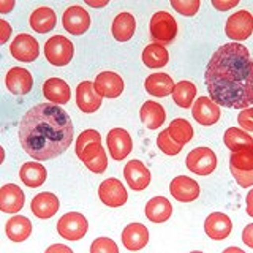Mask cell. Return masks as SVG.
Segmentation results:
<instances>
[{
  "label": "cell",
  "instance_id": "cell-40",
  "mask_svg": "<svg viewBox=\"0 0 253 253\" xmlns=\"http://www.w3.org/2000/svg\"><path fill=\"white\" fill-rule=\"evenodd\" d=\"M252 116H253V109L252 108H245L241 109V114L237 116V122L242 126L245 131H252L253 130V122H252Z\"/></svg>",
  "mask_w": 253,
  "mask_h": 253
},
{
  "label": "cell",
  "instance_id": "cell-13",
  "mask_svg": "<svg viewBox=\"0 0 253 253\" xmlns=\"http://www.w3.org/2000/svg\"><path fill=\"white\" fill-rule=\"evenodd\" d=\"M124 177L126 184L134 192H142L150 184V171L139 160H130L124 168Z\"/></svg>",
  "mask_w": 253,
  "mask_h": 253
},
{
  "label": "cell",
  "instance_id": "cell-36",
  "mask_svg": "<svg viewBox=\"0 0 253 253\" xmlns=\"http://www.w3.org/2000/svg\"><path fill=\"white\" fill-rule=\"evenodd\" d=\"M157 146L158 149L162 150L163 154L166 155H177L182 152V149H184V146H180L177 144L176 141L171 139V136L168 134V131H162L160 134H158V138H157Z\"/></svg>",
  "mask_w": 253,
  "mask_h": 253
},
{
  "label": "cell",
  "instance_id": "cell-44",
  "mask_svg": "<svg viewBox=\"0 0 253 253\" xmlns=\"http://www.w3.org/2000/svg\"><path fill=\"white\" fill-rule=\"evenodd\" d=\"M47 253H55V252H65V253H71V249L67 247V245H62V244H55V245H51L49 249L46 250Z\"/></svg>",
  "mask_w": 253,
  "mask_h": 253
},
{
  "label": "cell",
  "instance_id": "cell-46",
  "mask_svg": "<svg viewBox=\"0 0 253 253\" xmlns=\"http://www.w3.org/2000/svg\"><path fill=\"white\" fill-rule=\"evenodd\" d=\"M85 3L92 8H101L108 5V0H100V2H93V0H85Z\"/></svg>",
  "mask_w": 253,
  "mask_h": 253
},
{
  "label": "cell",
  "instance_id": "cell-23",
  "mask_svg": "<svg viewBox=\"0 0 253 253\" xmlns=\"http://www.w3.org/2000/svg\"><path fill=\"white\" fill-rule=\"evenodd\" d=\"M43 93L46 100L54 105H67L71 97L70 85L60 78H49L43 84Z\"/></svg>",
  "mask_w": 253,
  "mask_h": 253
},
{
  "label": "cell",
  "instance_id": "cell-30",
  "mask_svg": "<svg viewBox=\"0 0 253 253\" xmlns=\"http://www.w3.org/2000/svg\"><path fill=\"white\" fill-rule=\"evenodd\" d=\"M5 231L8 239L13 242H22L26 241L32 233V223L30 220L22 215H14L6 221Z\"/></svg>",
  "mask_w": 253,
  "mask_h": 253
},
{
  "label": "cell",
  "instance_id": "cell-18",
  "mask_svg": "<svg viewBox=\"0 0 253 253\" xmlns=\"http://www.w3.org/2000/svg\"><path fill=\"white\" fill-rule=\"evenodd\" d=\"M231 218L221 212H213L204 221V233L213 241H223L231 234Z\"/></svg>",
  "mask_w": 253,
  "mask_h": 253
},
{
  "label": "cell",
  "instance_id": "cell-42",
  "mask_svg": "<svg viewBox=\"0 0 253 253\" xmlns=\"http://www.w3.org/2000/svg\"><path fill=\"white\" fill-rule=\"evenodd\" d=\"M11 35V27L5 19L0 21V43L5 44L8 42V38Z\"/></svg>",
  "mask_w": 253,
  "mask_h": 253
},
{
  "label": "cell",
  "instance_id": "cell-45",
  "mask_svg": "<svg viewBox=\"0 0 253 253\" xmlns=\"http://www.w3.org/2000/svg\"><path fill=\"white\" fill-rule=\"evenodd\" d=\"M14 8V0H3L0 2V13H10Z\"/></svg>",
  "mask_w": 253,
  "mask_h": 253
},
{
  "label": "cell",
  "instance_id": "cell-48",
  "mask_svg": "<svg viewBox=\"0 0 253 253\" xmlns=\"http://www.w3.org/2000/svg\"><path fill=\"white\" fill-rule=\"evenodd\" d=\"M226 252H237V253H244L241 249H236V247H233V249H226V250H225V253H226Z\"/></svg>",
  "mask_w": 253,
  "mask_h": 253
},
{
  "label": "cell",
  "instance_id": "cell-19",
  "mask_svg": "<svg viewBox=\"0 0 253 253\" xmlns=\"http://www.w3.org/2000/svg\"><path fill=\"white\" fill-rule=\"evenodd\" d=\"M59 208H60L59 198L51 192L38 193L30 203V209L34 212V215L42 220L52 218L57 213Z\"/></svg>",
  "mask_w": 253,
  "mask_h": 253
},
{
  "label": "cell",
  "instance_id": "cell-35",
  "mask_svg": "<svg viewBox=\"0 0 253 253\" xmlns=\"http://www.w3.org/2000/svg\"><path fill=\"white\" fill-rule=\"evenodd\" d=\"M229 166H234L236 169L247 171V172L253 171V149L231 152V157H229Z\"/></svg>",
  "mask_w": 253,
  "mask_h": 253
},
{
  "label": "cell",
  "instance_id": "cell-20",
  "mask_svg": "<svg viewBox=\"0 0 253 253\" xmlns=\"http://www.w3.org/2000/svg\"><path fill=\"white\" fill-rule=\"evenodd\" d=\"M169 192L177 201L190 203L195 201L200 196V185H198L196 180L187 176H177L176 179H172L169 185Z\"/></svg>",
  "mask_w": 253,
  "mask_h": 253
},
{
  "label": "cell",
  "instance_id": "cell-21",
  "mask_svg": "<svg viewBox=\"0 0 253 253\" xmlns=\"http://www.w3.org/2000/svg\"><path fill=\"white\" fill-rule=\"evenodd\" d=\"M24 206V192L14 184H6L0 190V209L5 213H18Z\"/></svg>",
  "mask_w": 253,
  "mask_h": 253
},
{
  "label": "cell",
  "instance_id": "cell-8",
  "mask_svg": "<svg viewBox=\"0 0 253 253\" xmlns=\"http://www.w3.org/2000/svg\"><path fill=\"white\" fill-rule=\"evenodd\" d=\"M98 196L101 203H105L109 208H121L128 200V193H126L124 184L114 177L101 182L98 188Z\"/></svg>",
  "mask_w": 253,
  "mask_h": 253
},
{
  "label": "cell",
  "instance_id": "cell-10",
  "mask_svg": "<svg viewBox=\"0 0 253 253\" xmlns=\"http://www.w3.org/2000/svg\"><path fill=\"white\" fill-rule=\"evenodd\" d=\"M62 26L71 35H83L90 27V14L81 6H70L62 16Z\"/></svg>",
  "mask_w": 253,
  "mask_h": 253
},
{
  "label": "cell",
  "instance_id": "cell-2",
  "mask_svg": "<svg viewBox=\"0 0 253 253\" xmlns=\"http://www.w3.org/2000/svg\"><path fill=\"white\" fill-rule=\"evenodd\" d=\"M75 126L67 111L54 103H40L24 114L19 124V142L35 160L62 155L73 141Z\"/></svg>",
  "mask_w": 253,
  "mask_h": 253
},
{
  "label": "cell",
  "instance_id": "cell-28",
  "mask_svg": "<svg viewBox=\"0 0 253 253\" xmlns=\"http://www.w3.org/2000/svg\"><path fill=\"white\" fill-rule=\"evenodd\" d=\"M172 215V204L165 196H155L146 204V217L152 223H165Z\"/></svg>",
  "mask_w": 253,
  "mask_h": 253
},
{
  "label": "cell",
  "instance_id": "cell-9",
  "mask_svg": "<svg viewBox=\"0 0 253 253\" xmlns=\"http://www.w3.org/2000/svg\"><path fill=\"white\" fill-rule=\"evenodd\" d=\"M10 52L18 62H34L38 59L40 54V46L37 38H34L29 34H19L13 40L10 46Z\"/></svg>",
  "mask_w": 253,
  "mask_h": 253
},
{
  "label": "cell",
  "instance_id": "cell-14",
  "mask_svg": "<svg viewBox=\"0 0 253 253\" xmlns=\"http://www.w3.org/2000/svg\"><path fill=\"white\" fill-rule=\"evenodd\" d=\"M192 114L198 124L209 126L218 122L221 111H220V106L215 105L209 97H200L196 101H193Z\"/></svg>",
  "mask_w": 253,
  "mask_h": 253
},
{
  "label": "cell",
  "instance_id": "cell-34",
  "mask_svg": "<svg viewBox=\"0 0 253 253\" xmlns=\"http://www.w3.org/2000/svg\"><path fill=\"white\" fill-rule=\"evenodd\" d=\"M166 131H168L171 139H174L180 146H185L193 138V126L185 119H174Z\"/></svg>",
  "mask_w": 253,
  "mask_h": 253
},
{
  "label": "cell",
  "instance_id": "cell-15",
  "mask_svg": "<svg viewBox=\"0 0 253 253\" xmlns=\"http://www.w3.org/2000/svg\"><path fill=\"white\" fill-rule=\"evenodd\" d=\"M95 90L105 98H117L124 92V79L114 71H101L95 78Z\"/></svg>",
  "mask_w": 253,
  "mask_h": 253
},
{
  "label": "cell",
  "instance_id": "cell-37",
  "mask_svg": "<svg viewBox=\"0 0 253 253\" xmlns=\"http://www.w3.org/2000/svg\"><path fill=\"white\" fill-rule=\"evenodd\" d=\"M200 0H172L171 6L182 16H195L200 10Z\"/></svg>",
  "mask_w": 253,
  "mask_h": 253
},
{
  "label": "cell",
  "instance_id": "cell-5",
  "mask_svg": "<svg viewBox=\"0 0 253 253\" xmlns=\"http://www.w3.org/2000/svg\"><path fill=\"white\" fill-rule=\"evenodd\" d=\"M187 168L198 176H209L217 168V155L209 147H196L187 155Z\"/></svg>",
  "mask_w": 253,
  "mask_h": 253
},
{
  "label": "cell",
  "instance_id": "cell-24",
  "mask_svg": "<svg viewBox=\"0 0 253 253\" xmlns=\"http://www.w3.org/2000/svg\"><path fill=\"white\" fill-rule=\"evenodd\" d=\"M134 30H136V19L131 13H119L114 21L113 26H111V32H113V37L117 40V42H128V40L133 38Z\"/></svg>",
  "mask_w": 253,
  "mask_h": 253
},
{
  "label": "cell",
  "instance_id": "cell-11",
  "mask_svg": "<svg viewBox=\"0 0 253 253\" xmlns=\"http://www.w3.org/2000/svg\"><path fill=\"white\" fill-rule=\"evenodd\" d=\"M103 97L95 90L92 81H83L76 87V105L85 114H92L101 106Z\"/></svg>",
  "mask_w": 253,
  "mask_h": 253
},
{
  "label": "cell",
  "instance_id": "cell-43",
  "mask_svg": "<svg viewBox=\"0 0 253 253\" xmlns=\"http://www.w3.org/2000/svg\"><path fill=\"white\" fill-rule=\"evenodd\" d=\"M242 241L245 242L247 247H253V225H247L242 231Z\"/></svg>",
  "mask_w": 253,
  "mask_h": 253
},
{
  "label": "cell",
  "instance_id": "cell-22",
  "mask_svg": "<svg viewBox=\"0 0 253 253\" xmlns=\"http://www.w3.org/2000/svg\"><path fill=\"white\" fill-rule=\"evenodd\" d=\"M147 242H149V231L144 225L130 223V225H126V228H124L122 244L125 245V249L136 252V250L144 249Z\"/></svg>",
  "mask_w": 253,
  "mask_h": 253
},
{
  "label": "cell",
  "instance_id": "cell-32",
  "mask_svg": "<svg viewBox=\"0 0 253 253\" xmlns=\"http://www.w3.org/2000/svg\"><path fill=\"white\" fill-rule=\"evenodd\" d=\"M225 146L231 150V152H237V150H245V149H253V139L249 133H245L236 126L228 128L225 133Z\"/></svg>",
  "mask_w": 253,
  "mask_h": 253
},
{
  "label": "cell",
  "instance_id": "cell-16",
  "mask_svg": "<svg viewBox=\"0 0 253 253\" xmlns=\"http://www.w3.org/2000/svg\"><path fill=\"white\" fill-rule=\"evenodd\" d=\"M78 158L87 166V168H89V171H92L95 174H101V172L106 171L108 157H106L105 149H103V146H101V141L89 144Z\"/></svg>",
  "mask_w": 253,
  "mask_h": 253
},
{
  "label": "cell",
  "instance_id": "cell-17",
  "mask_svg": "<svg viewBox=\"0 0 253 253\" xmlns=\"http://www.w3.org/2000/svg\"><path fill=\"white\" fill-rule=\"evenodd\" d=\"M5 84H6V89L13 95H26L32 90L34 78H32L29 70L22 67H13L6 73Z\"/></svg>",
  "mask_w": 253,
  "mask_h": 253
},
{
  "label": "cell",
  "instance_id": "cell-38",
  "mask_svg": "<svg viewBox=\"0 0 253 253\" xmlns=\"http://www.w3.org/2000/svg\"><path fill=\"white\" fill-rule=\"evenodd\" d=\"M98 141H101V136H100V133L97 130H85V131H83L78 136V139H76V155L79 157L87 146L92 144V142H98Z\"/></svg>",
  "mask_w": 253,
  "mask_h": 253
},
{
  "label": "cell",
  "instance_id": "cell-33",
  "mask_svg": "<svg viewBox=\"0 0 253 253\" xmlns=\"http://www.w3.org/2000/svg\"><path fill=\"white\" fill-rule=\"evenodd\" d=\"M196 97V87L190 81H179L172 89V100L180 108H190Z\"/></svg>",
  "mask_w": 253,
  "mask_h": 253
},
{
  "label": "cell",
  "instance_id": "cell-31",
  "mask_svg": "<svg viewBox=\"0 0 253 253\" xmlns=\"http://www.w3.org/2000/svg\"><path fill=\"white\" fill-rule=\"evenodd\" d=\"M169 60V54L166 51V47L158 44V43H152L147 44L142 51V62L147 68H162L165 67Z\"/></svg>",
  "mask_w": 253,
  "mask_h": 253
},
{
  "label": "cell",
  "instance_id": "cell-6",
  "mask_svg": "<svg viewBox=\"0 0 253 253\" xmlns=\"http://www.w3.org/2000/svg\"><path fill=\"white\" fill-rule=\"evenodd\" d=\"M87 229H89V223L87 218L78 212H68L65 213L57 223V231L59 234L67 241H79L85 236Z\"/></svg>",
  "mask_w": 253,
  "mask_h": 253
},
{
  "label": "cell",
  "instance_id": "cell-12",
  "mask_svg": "<svg viewBox=\"0 0 253 253\" xmlns=\"http://www.w3.org/2000/svg\"><path fill=\"white\" fill-rule=\"evenodd\" d=\"M108 149L109 154L114 160H124L126 155L131 154L133 150V139L130 133L124 128H113L108 133Z\"/></svg>",
  "mask_w": 253,
  "mask_h": 253
},
{
  "label": "cell",
  "instance_id": "cell-39",
  "mask_svg": "<svg viewBox=\"0 0 253 253\" xmlns=\"http://www.w3.org/2000/svg\"><path fill=\"white\" fill-rule=\"evenodd\" d=\"M90 253H119V249L116 242L109 237H98L93 241Z\"/></svg>",
  "mask_w": 253,
  "mask_h": 253
},
{
  "label": "cell",
  "instance_id": "cell-47",
  "mask_svg": "<svg viewBox=\"0 0 253 253\" xmlns=\"http://www.w3.org/2000/svg\"><path fill=\"white\" fill-rule=\"evenodd\" d=\"M252 196H253V193L250 192V193L247 195V213H249V217H253V211H252Z\"/></svg>",
  "mask_w": 253,
  "mask_h": 253
},
{
  "label": "cell",
  "instance_id": "cell-29",
  "mask_svg": "<svg viewBox=\"0 0 253 253\" xmlns=\"http://www.w3.org/2000/svg\"><path fill=\"white\" fill-rule=\"evenodd\" d=\"M174 85L176 84H174L172 78L166 73L150 75V76H147L146 83H144L146 92L152 95V97H157V98H162V97H166V95L172 93Z\"/></svg>",
  "mask_w": 253,
  "mask_h": 253
},
{
  "label": "cell",
  "instance_id": "cell-4",
  "mask_svg": "<svg viewBox=\"0 0 253 253\" xmlns=\"http://www.w3.org/2000/svg\"><path fill=\"white\" fill-rule=\"evenodd\" d=\"M150 35L158 44H169L177 37V22L172 18V14L166 11H157L150 19Z\"/></svg>",
  "mask_w": 253,
  "mask_h": 253
},
{
  "label": "cell",
  "instance_id": "cell-7",
  "mask_svg": "<svg viewBox=\"0 0 253 253\" xmlns=\"http://www.w3.org/2000/svg\"><path fill=\"white\" fill-rule=\"evenodd\" d=\"M253 30V18L252 13L247 10H241L237 13H233L226 21L225 32L228 38L234 40V42H244L252 35Z\"/></svg>",
  "mask_w": 253,
  "mask_h": 253
},
{
  "label": "cell",
  "instance_id": "cell-41",
  "mask_svg": "<svg viewBox=\"0 0 253 253\" xmlns=\"http://www.w3.org/2000/svg\"><path fill=\"white\" fill-rule=\"evenodd\" d=\"M237 5H239L237 0H212V6L218 11H228Z\"/></svg>",
  "mask_w": 253,
  "mask_h": 253
},
{
  "label": "cell",
  "instance_id": "cell-1",
  "mask_svg": "<svg viewBox=\"0 0 253 253\" xmlns=\"http://www.w3.org/2000/svg\"><path fill=\"white\" fill-rule=\"evenodd\" d=\"M209 98L218 106L231 109L252 108L253 60L241 43L220 46L204 71Z\"/></svg>",
  "mask_w": 253,
  "mask_h": 253
},
{
  "label": "cell",
  "instance_id": "cell-27",
  "mask_svg": "<svg viewBox=\"0 0 253 253\" xmlns=\"http://www.w3.org/2000/svg\"><path fill=\"white\" fill-rule=\"evenodd\" d=\"M141 121L149 130H157L158 126H162L165 124L166 113L165 108L157 101H144L139 109Z\"/></svg>",
  "mask_w": 253,
  "mask_h": 253
},
{
  "label": "cell",
  "instance_id": "cell-26",
  "mask_svg": "<svg viewBox=\"0 0 253 253\" xmlns=\"http://www.w3.org/2000/svg\"><path fill=\"white\" fill-rule=\"evenodd\" d=\"M55 22H57V16L55 11L49 6H40L30 14L29 24L30 27L34 29L38 34H47L55 27Z\"/></svg>",
  "mask_w": 253,
  "mask_h": 253
},
{
  "label": "cell",
  "instance_id": "cell-3",
  "mask_svg": "<svg viewBox=\"0 0 253 253\" xmlns=\"http://www.w3.org/2000/svg\"><path fill=\"white\" fill-rule=\"evenodd\" d=\"M44 55L54 67H65L75 55V46L67 37L54 35L44 44Z\"/></svg>",
  "mask_w": 253,
  "mask_h": 253
},
{
  "label": "cell",
  "instance_id": "cell-25",
  "mask_svg": "<svg viewBox=\"0 0 253 253\" xmlns=\"http://www.w3.org/2000/svg\"><path fill=\"white\" fill-rule=\"evenodd\" d=\"M19 177L22 184H26L30 188H37L43 185L47 179L46 168L38 162H26L19 169Z\"/></svg>",
  "mask_w": 253,
  "mask_h": 253
}]
</instances>
